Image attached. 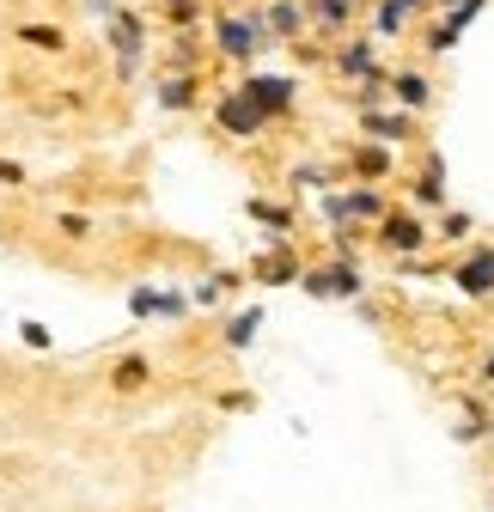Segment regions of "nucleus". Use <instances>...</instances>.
<instances>
[{"instance_id":"obj_13","label":"nucleus","mask_w":494,"mask_h":512,"mask_svg":"<svg viewBox=\"0 0 494 512\" xmlns=\"http://www.w3.org/2000/svg\"><path fill=\"white\" fill-rule=\"evenodd\" d=\"M263 19H269V31H275V37H293V43H299V37H305V25H312V7H305V0H275Z\"/></svg>"},{"instance_id":"obj_16","label":"nucleus","mask_w":494,"mask_h":512,"mask_svg":"<svg viewBox=\"0 0 494 512\" xmlns=\"http://www.w3.org/2000/svg\"><path fill=\"white\" fill-rule=\"evenodd\" d=\"M305 7H312V25L342 31V25H354V13L366 7V0H305Z\"/></svg>"},{"instance_id":"obj_1","label":"nucleus","mask_w":494,"mask_h":512,"mask_svg":"<svg viewBox=\"0 0 494 512\" xmlns=\"http://www.w3.org/2000/svg\"><path fill=\"white\" fill-rule=\"evenodd\" d=\"M214 37H220V55H232V61H251L257 49H269V43H275V31H269V19H263V13L220 19V25H214Z\"/></svg>"},{"instance_id":"obj_27","label":"nucleus","mask_w":494,"mask_h":512,"mask_svg":"<svg viewBox=\"0 0 494 512\" xmlns=\"http://www.w3.org/2000/svg\"><path fill=\"white\" fill-rule=\"evenodd\" d=\"M0 183H25V171H19V165H7V159H0Z\"/></svg>"},{"instance_id":"obj_15","label":"nucleus","mask_w":494,"mask_h":512,"mask_svg":"<svg viewBox=\"0 0 494 512\" xmlns=\"http://www.w3.org/2000/svg\"><path fill=\"white\" fill-rule=\"evenodd\" d=\"M251 220H263V226L275 232L269 244H293V238H287V232H293V208H287V202H263V196H251Z\"/></svg>"},{"instance_id":"obj_7","label":"nucleus","mask_w":494,"mask_h":512,"mask_svg":"<svg viewBox=\"0 0 494 512\" xmlns=\"http://www.w3.org/2000/svg\"><path fill=\"white\" fill-rule=\"evenodd\" d=\"M214 122L226 128V135H263V128H269V116L244 98V92H226V98L214 104Z\"/></svg>"},{"instance_id":"obj_17","label":"nucleus","mask_w":494,"mask_h":512,"mask_svg":"<svg viewBox=\"0 0 494 512\" xmlns=\"http://www.w3.org/2000/svg\"><path fill=\"white\" fill-rule=\"evenodd\" d=\"M257 330H263V305H244L232 324H226V348H232V354H238V348H251Z\"/></svg>"},{"instance_id":"obj_12","label":"nucleus","mask_w":494,"mask_h":512,"mask_svg":"<svg viewBox=\"0 0 494 512\" xmlns=\"http://www.w3.org/2000/svg\"><path fill=\"white\" fill-rule=\"evenodd\" d=\"M427 7H434V0H379V7H373V25H379L385 37H403V31H409V19H415V13H427Z\"/></svg>"},{"instance_id":"obj_14","label":"nucleus","mask_w":494,"mask_h":512,"mask_svg":"<svg viewBox=\"0 0 494 512\" xmlns=\"http://www.w3.org/2000/svg\"><path fill=\"white\" fill-rule=\"evenodd\" d=\"M263 287H275V281H305V269H299V256L287 250V244H275L269 256H257V269H251Z\"/></svg>"},{"instance_id":"obj_6","label":"nucleus","mask_w":494,"mask_h":512,"mask_svg":"<svg viewBox=\"0 0 494 512\" xmlns=\"http://www.w3.org/2000/svg\"><path fill=\"white\" fill-rule=\"evenodd\" d=\"M244 98H251L263 116H281V110H293V98H299V80H287V74H251L238 86Z\"/></svg>"},{"instance_id":"obj_24","label":"nucleus","mask_w":494,"mask_h":512,"mask_svg":"<svg viewBox=\"0 0 494 512\" xmlns=\"http://www.w3.org/2000/svg\"><path fill=\"white\" fill-rule=\"evenodd\" d=\"M434 7H440V13H446L452 25H470V19H476V13L488 7V0H434Z\"/></svg>"},{"instance_id":"obj_5","label":"nucleus","mask_w":494,"mask_h":512,"mask_svg":"<svg viewBox=\"0 0 494 512\" xmlns=\"http://www.w3.org/2000/svg\"><path fill=\"white\" fill-rule=\"evenodd\" d=\"M336 74H342V80H360V86L391 80V74L379 68V43H373V37H348V43L336 49Z\"/></svg>"},{"instance_id":"obj_22","label":"nucleus","mask_w":494,"mask_h":512,"mask_svg":"<svg viewBox=\"0 0 494 512\" xmlns=\"http://www.w3.org/2000/svg\"><path fill=\"white\" fill-rule=\"evenodd\" d=\"M458 37H464V25H452V19H440L434 31H427V55H446V49H458Z\"/></svg>"},{"instance_id":"obj_26","label":"nucleus","mask_w":494,"mask_h":512,"mask_svg":"<svg viewBox=\"0 0 494 512\" xmlns=\"http://www.w3.org/2000/svg\"><path fill=\"white\" fill-rule=\"evenodd\" d=\"M19 43H37V49H61L68 37H61V31H49V25H25V31H19Z\"/></svg>"},{"instance_id":"obj_25","label":"nucleus","mask_w":494,"mask_h":512,"mask_svg":"<svg viewBox=\"0 0 494 512\" xmlns=\"http://www.w3.org/2000/svg\"><path fill=\"white\" fill-rule=\"evenodd\" d=\"M19 336H25V348H31V354H49V348H55V336L37 324V317H25V324H19Z\"/></svg>"},{"instance_id":"obj_20","label":"nucleus","mask_w":494,"mask_h":512,"mask_svg":"<svg viewBox=\"0 0 494 512\" xmlns=\"http://www.w3.org/2000/svg\"><path fill=\"white\" fill-rule=\"evenodd\" d=\"M470 232H476V220H470L464 208H446V214H440V238H446V244H464Z\"/></svg>"},{"instance_id":"obj_10","label":"nucleus","mask_w":494,"mask_h":512,"mask_svg":"<svg viewBox=\"0 0 494 512\" xmlns=\"http://www.w3.org/2000/svg\"><path fill=\"white\" fill-rule=\"evenodd\" d=\"M409 202L415 208H446V165H440V153H427L421 177L409 183Z\"/></svg>"},{"instance_id":"obj_21","label":"nucleus","mask_w":494,"mask_h":512,"mask_svg":"<svg viewBox=\"0 0 494 512\" xmlns=\"http://www.w3.org/2000/svg\"><path fill=\"white\" fill-rule=\"evenodd\" d=\"M226 287H238V275H208V281H196L190 305H220V299H226Z\"/></svg>"},{"instance_id":"obj_9","label":"nucleus","mask_w":494,"mask_h":512,"mask_svg":"<svg viewBox=\"0 0 494 512\" xmlns=\"http://www.w3.org/2000/svg\"><path fill=\"white\" fill-rule=\"evenodd\" d=\"M360 135H373V141H385V147L415 141V116H409V110H360Z\"/></svg>"},{"instance_id":"obj_2","label":"nucleus","mask_w":494,"mask_h":512,"mask_svg":"<svg viewBox=\"0 0 494 512\" xmlns=\"http://www.w3.org/2000/svg\"><path fill=\"white\" fill-rule=\"evenodd\" d=\"M427 244H434V226H427L421 214L391 208V214L379 220V250H391V256H421Z\"/></svg>"},{"instance_id":"obj_11","label":"nucleus","mask_w":494,"mask_h":512,"mask_svg":"<svg viewBox=\"0 0 494 512\" xmlns=\"http://www.w3.org/2000/svg\"><path fill=\"white\" fill-rule=\"evenodd\" d=\"M342 208H348V220H373V226L391 214V202H385L379 183H354V189H342Z\"/></svg>"},{"instance_id":"obj_4","label":"nucleus","mask_w":494,"mask_h":512,"mask_svg":"<svg viewBox=\"0 0 494 512\" xmlns=\"http://www.w3.org/2000/svg\"><path fill=\"white\" fill-rule=\"evenodd\" d=\"M452 287L464 299H494V244H476L452 263Z\"/></svg>"},{"instance_id":"obj_23","label":"nucleus","mask_w":494,"mask_h":512,"mask_svg":"<svg viewBox=\"0 0 494 512\" xmlns=\"http://www.w3.org/2000/svg\"><path fill=\"white\" fill-rule=\"evenodd\" d=\"M159 104L190 110V104H196V86H190V80H165V86H159Z\"/></svg>"},{"instance_id":"obj_8","label":"nucleus","mask_w":494,"mask_h":512,"mask_svg":"<svg viewBox=\"0 0 494 512\" xmlns=\"http://www.w3.org/2000/svg\"><path fill=\"white\" fill-rule=\"evenodd\" d=\"M434 74H421V68H397L391 74V98H397V110H409V116H421V110H434Z\"/></svg>"},{"instance_id":"obj_18","label":"nucleus","mask_w":494,"mask_h":512,"mask_svg":"<svg viewBox=\"0 0 494 512\" xmlns=\"http://www.w3.org/2000/svg\"><path fill=\"white\" fill-rule=\"evenodd\" d=\"M110 384H116V391H147V384H153V366H147L141 354H129V360L110 366Z\"/></svg>"},{"instance_id":"obj_19","label":"nucleus","mask_w":494,"mask_h":512,"mask_svg":"<svg viewBox=\"0 0 494 512\" xmlns=\"http://www.w3.org/2000/svg\"><path fill=\"white\" fill-rule=\"evenodd\" d=\"M348 159H354L360 183H379V177H391V153H385V147H354Z\"/></svg>"},{"instance_id":"obj_3","label":"nucleus","mask_w":494,"mask_h":512,"mask_svg":"<svg viewBox=\"0 0 494 512\" xmlns=\"http://www.w3.org/2000/svg\"><path fill=\"white\" fill-rule=\"evenodd\" d=\"M299 287L312 293V299H360L366 293V275L354 263H318V269H305Z\"/></svg>"}]
</instances>
